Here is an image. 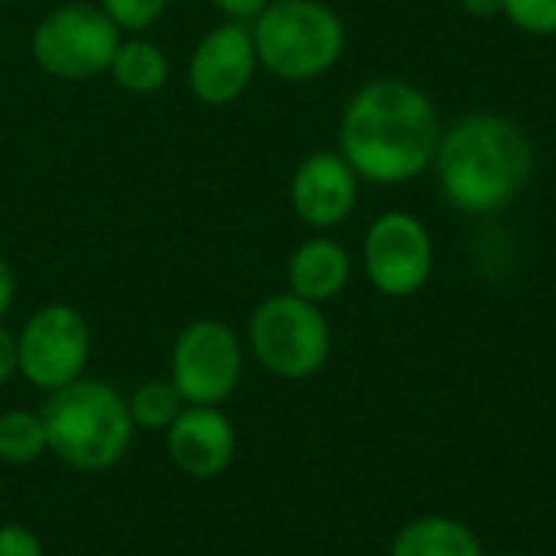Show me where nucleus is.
Here are the masks:
<instances>
[{"label":"nucleus","mask_w":556,"mask_h":556,"mask_svg":"<svg viewBox=\"0 0 556 556\" xmlns=\"http://www.w3.org/2000/svg\"><path fill=\"white\" fill-rule=\"evenodd\" d=\"M443 124L430 94L410 78L365 81L342 108L339 153L375 186H404L433 169Z\"/></svg>","instance_id":"f257e3e1"},{"label":"nucleus","mask_w":556,"mask_h":556,"mask_svg":"<svg viewBox=\"0 0 556 556\" xmlns=\"http://www.w3.org/2000/svg\"><path fill=\"white\" fill-rule=\"evenodd\" d=\"M433 173L443 199L463 215H498L525 192L534 173V147L505 114H466L443 127Z\"/></svg>","instance_id":"f03ea898"},{"label":"nucleus","mask_w":556,"mask_h":556,"mask_svg":"<svg viewBox=\"0 0 556 556\" xmlns=\"http://www.w3.org/2000/svg\"><path fill=\"white\" fill-rule=\"evenodd\" d=\"M49 453L78 472H104L117 466L134 440V420L127 397L98 378H78L59 391H49L42 404Z\"/></svg>","instance_id":"7ed1b4c3"},{"label":"nucleus","mask_w":556,"mask_h":556,"mask_svg":"<svg viewBox=\"0 0 556 556\" xmlns=\"http://www.w3.org/2000/svg\"><path fill=\"white\" fill-rule=\"evenodd\" d=\"M251 36L261 68L283 81L323 78L345 52V23L326 0H270Z\"/></svg>","instance_id":"20e7f679"},{"label":"nucleus","mask_w":556,"mask_h":556,"mask_svg":"<svg viewBox=\"0 0 556 556\" xmlns=\"http://www.w3.org/2000/svg\"><path fill=\"white\" fill-rule=\"evenodd\" d=\"M248 345L257 365L277 378L303 381L332 352V329L323 309L296 293H274L248 319Z\"/></svg>","instance_id":"39448f33"},{"label":"nucleus","mask_w":556,"mask_h":556,"mask_svg":"<svg viewBox=\"0 0 556 556\" xmlns=\"http://www.w3.org/2000/svg\"><path fill=\"white\" fill-rule=\"evenodd\" d=\"M121 29L98 3H59L33 29L36 65L59 81H88L111 68Z\"/></svg>","instance_id":"423d86ee"},{"label":"nucleus","mask_w":556,"mask_h":556,"mask_svg":"<svg viewBox=\"0 0 556 556\" xmlns=\"http://www.w3.org/2000/svg\"><path fill=\"white\" fill-rule=\"evenodd\" d=\"M241 368V339L222 319L189 323L169 352V381L182 401L195 407H222L238 391Z\"/></svg>","instance_id":"0eeeda50"},{"label":"nucleus","mask_w":556,"mask_h":556,"mask_svg":"<svg viewBox=\"0 0 556 556\" xmlns=\"http://www.w3.org/2000/svg\"><path fill=\"white\" fill-rule=\"evenodd\" d=\"M20 375L39 391H59L78 381L91 358L88 319L68 303L39 306L16 336Z\"/></svg>","instance_id":"6e6552de"},{"label":"nucleus","mask_w":556,"mask_h":556,"mask_svg":"<svg viewBox=\"0 0 556 556\" xmlns=\"http://www.w3.org/2000/svg\"><path fill=\"white\" fill-rule=\"evenodd\" d=\"M362 261L378 293L394 300L414 296L430 283L433 274L430 228L410 212H384L365 231Z\"/></svg>","instance_id":"1a4fd4ad"},{"label":"nucleus","mask_w":556,"mask_h":556,"mask_svg":"<svg viewBox=\"0 0 556 556\" xmlns=\"http://www.w3.org/2000/svg\"><path fill=\"white\" fill-rule=\"evenodd\" d=\"M257 49L251 36V23L225 20L222 26L208 29L192 55H189V88L208 108H225L238 101L257 72Z\"/></svg>","instance_id":"9d476101"},{"label":"nucleus","mask_w":556,"mask_h":556,"mask_svg":"<svg viewBox=\"0 0 556 556\" xmlns=\"http://www.w3.org/2000/svg\"><path fill=\"white\" fill-rule=\"evenodd\" d=\"M358 173L339 150H316L300 160L290 179V205L296 218L316 231L342 225L358 205Z\"/></svg>","instance_id":"9b49d317"},{"label":"nucleus","mask_w":556,"mask_h":556,"mask_svg":"<svg viewBox=\"0 0 556 556\" xmlns=\"http://www.w3.org/2000/svg\"><path fill=\"white\" fill-rule=\"evenodd\" d=\"M166 453L182 476L215 479L235 463L238 453L235 424L225 417L222 407L186 404L182 414L166 430Z\"/></svg>","instance_id":"f8f14e48"},{"label":"nucleus","mask_w":556,"mask_h":556,"mask_svg":"<svg viewBox=\"0 0 556 556\" xmlns=\"http://www.w3.org/2000/svg\"><path fill=\"white\" fill-rule=\"evenodd\" d=\"M352 280V254L326 235H313L287 261V283L290 293L309 300V303H329L336 300Z\"/></svg>","instance_id":"ddd939ff"},{"label":"nucleus","mask_w":556,"mask_h":556,"mask_svg":"<svg viewBox=\"0 0 556 556\" xmlns=\"http://www.w3.org/2000/svg\"><path fill=\"white\" fill-rule=\"evenodd\" d=\"M391 556H482V544L459 521L420 518L397 534Z\"/></svg>","instance_id":"4468645a"},{"label":"nucleus","mask_w":556,"mask_h":556,"mask_svg":"<svg viewBox=\"0 0 556 556\" xmlns=\"http://www.w3.org/2000/svg\"><path fill=\"white\" fill-rule=\"evenodd\" d=\"M108 72H111V78L124 91L150 94V91H160L169 81V59H166V52L156 42H150L140 33H134L130 39L121 36L117 52H114Z\"/></svg>","instance_id":"2eb2a0df"},{"label":"nucleus","mask_w":556,"mask_h":556,"mask_svg":"<svg viewBox=\"0 0 556 556\" xmlns=\"http://www.w3.org/2000/svg\"><path fill=\"white\" fill-rule=\"evenodd\" d=\"M49 453L46 420L36 410H7L0 414V463L29 466Z\"/></svg>","instance_id":"dca6fc26"},{"label":"nucleus","mask_w":556,"mask_h":556,"mask_svg":"<svg viewBox=\"0 0 556 556\" xmlns=\"http://www.w3.org/2000/svg\"><path fill=\"white\" fill-rule=\"evenodd\" d=\"M127 407H130V420L137 430H147V433L163 430L166 433L173 427V420L182 414L186 401L169 378H150V381L137 384V391L127 397Z\"/></svg>","instance_id":"f3484780"},{"label":"nucleus","mask_w":556,"mask_h":556,"mask_svg":"<svg viewBox=\"0 0 556 556\" xmlns=\"http://www.w3.org/2000/svg\"><path fill=\"white\" fill-rule=\"evenodd\" d=\"M121 33H147L169 7V0H101L98 3Z\"/></svg>","instance_id":"a211bd4d"},{"label":"nucleus","mask_w":556,"mask_h":556,"mask_svg":"<svg viewBox=\"0 0 556 556\" xmlns=\"http://www.w3.org/2000/svg\"><path fill=\"white\" fill-rule=\"evenodd\" d=\"M502 16H508L521 33L556 36V0H505Z\"/></svg>","instance_id":"6ab92c4d"},{"label":"nucleus","mask_w":556,"mask_h":556,"mask_svg":"<svg viewBox=\"0 0 556 556\" xmlns=\"http://www.w3.org/2000/svg\"><path fill=\"white\" fill-rule=\"evenodd\" d=\"M0 556H42V541L23 525H0Z\"/></svg>","instance_id":"aec40b11"},{"label":"nucleus","mask_w":556,"mask_h":556,"mask_svg":"<svg viewBox=\"0 0 556 556\" xmlns=\"http://www.w3.org/2000/svg\"><path fill=\"white\" fill-rule=\"evenodd\" d=\"M20 375V352H16V336L0 323V384L13 381Z\"/></svg>","instance_id":"412c9836"},{"label":"nucleus","mask_w":556,"mask_h":556,"mask_svg":"<svg viewBox=\"0 0 556 556\" xmlns=\"http://www.w3.org/2000/svg\"><path fill=\"white\" fill-rule=\"evenodd\" d=\"M208 3L235 23H251L270 0H208Z\"/></svg>","instance_id":"4be33fe9"},{"label":"nucleus","mask_w":556,"mask_h":556,"mask_svg":"<svg viewBox=\"0 0 556 556\" xmlns=\"http://www.w3.org/2000/svg\"><path fill=\"white\" fill-rule=\"evenodd\" d=\"M13 296H16V274H13L10 261L0 254V323L13 306Z\"/></svg>","instance_id":"5701e85b"},{"label":"nucleus","mask_w":556,"mask_h":556,"mask_svg":"<svg viewBox=\"0 0 556 556\" xmlns=\"http://www.w3.org/2000/svg\"><path fill=\"white\" fill-rule=\"evenodd\" d=\"M459 3L472 20H492V16H502L505 0H459Z\"/></svg>","instance_id":"b1692460"},{"label":"nucleus","mask_w":556,"mask_h":556,"mask_svg":"<svg viewBox=\"0 0 556 556\" xmlns=\"http://www.w3.org/2000/svg\"><path fill=\"white\" fill-rule=\"evenodd\" d=\"M0 3H16V0H0Z\"/></svg>","instance_id":"393cba45"},{"label":"nucleus","mask_w":556,"mask_h":556,"mask_svg":"<svg viewBox=\"0 0 556 556\" xmlns=\"http://www.w3.org/2000/svg\"><path fill=\"white\" fill-rule=\"evenodd\" d=\"M502 556H525V554H502Z\"/></svg>","instance_id":"a878e982"}]
</instances>
